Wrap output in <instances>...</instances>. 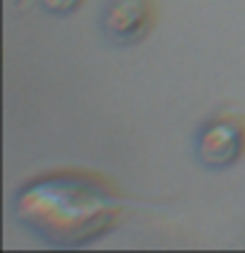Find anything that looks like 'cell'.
<instances>
[{
	"mask_svg": "<svg viewBox=\"0 0 245 253\" xmlns=\"http://www.w3.org/2000/svg\"><path fill=\"white\" fill-rule=\"evenodd\" d=\"M156 8L150 0H108L100 11V32L114 47L140 45L150 35Z\"/></svg>",
	"mask_w": 245,
	"mask_h": 253,
	"instance_id": "3957f363",
	"label": "cell"
},
{
	"mask_svg": "<svg viewBox=\"0 0 245 253\" xmlns=\"http://www.w3.org/2000/svg\"><path fill=\"white\" fill-rule=\"evenodd\" d=\"M245 153V124L240 116L221 114L201 124L195 134V158L205 169L224 171Z\"/></svg>",
	"mask_w": 245,
	"mask_h": 253,
	"instance_id": "7a4b0ae2",
	"label": "cell"
},
{
	"mask_svg": "<svg viewBox=\"0 0 245 253\" xmlns=\"http://www.w3.org/2000/svg\"><path fill=\"white\" fill-rule=\"evenodd\" d=\"M122 201L84 174H47L19 187L13 216L58 248H77L108 235L122 219Z\"/></svg>",
	"mask_w": 245,
	"mask_h": 253,
	"instance_id": "6da1fadb",
	"label": "cell"
},
{
	"mask_svg": "<svg viewBox=\"0 0 245 253\" xmlns=\"http://www.w3.org/2000/svg\"><path fill=\"white\" fill-rule=\"evenodd\" d=\"M40 5L50 16H69L82 5V0H40Z\"/></svg>",
	"mask_w": 245,
	"mask_h": 253,
	"instance_id": "277c9868",
	"label": "cell"
}]
</instances>
